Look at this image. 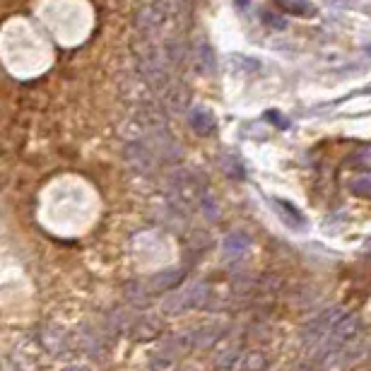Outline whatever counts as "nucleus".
Listing matches in <instances>:
<instances>
[{
    "instance_id": "nucleus-1",
    "label": "nucleus",
    "mask_w": 371,
    "mask_h": 371,
    "mask_svg": "<svg viewBox=\"0 0 371 371\" xmlns=\"http://www.w3.org/2000/svg\"><path fill=\"white\" fill-rule=\"evenodd\" d=\"M174 17V0H154V3L145 5L135 14V29L143 37L157 39L164 32L169 22Z\"/></svg>"
},
{
    "instance_id": "nucleus-11",
    "label": "nucleus",
    "mask_w": 371,
    "mask_h": 371,
    "mask_svg": "<svg viewBox=\"0 0 371 371\" xmlns=\"http://www.w3.org/2000/svg\"><path fill=\"white\" fill-rule=\"evenodd\" d=\"M200 205H203L205 214H208L210 219L217 217V208H214V198L208 193V190H203V193H200Z\"/></svg>"
},
{
    "instance_id": "nucleus-7",
    "label": "nucleus",
    "mask_w": 371,
    "mask_h": 371,
    "mask_svg": "<svg viewBox=\"0 0 371 371\" xmlns=\"http://www.w3.org/2000/svg\"><path fill=\"white\" fill-rule=\"evenodd\" d=\"M275 5L282 12L297 14V17H314L316 5L311 0H275Z\"/></svg>"
},
{
    "instance_id": "nucleus-13",
    "label": "nucleus",
    "mask_w": 371,
    "mask_h": 371,
    "mask_svg": "<svg viewBox=\"0 0 371 371\" xmlns=\"http://www.w3.org/2000/svg\"><path fill=\"white\" fill-rule=\"evenodd\" d=\"M63 371H90V369H85V367H68V369H63Z\"/></svg>"
},
{
    "instance_id": "nucleus-3",
    "label": "nucleus",
    "mask_w": 371,
    "mask_h": 371,
    "mask_svg": "<svg viewBox=\"0 0 371 371\" xmlns=\"http://www.w3.org/2000/svg\"><path fill=\"white\" fill-rule=\"evenodd\" d=\"M123 154H126V162H128L138 174H150L154 169V164H157V152H154V148H150V145L143 143V140L128 143V148H126Z\"/></svg>"
},
{
    "instance_id": "nucleus-8",
    "label": "nucleus",
    "mask_w": 371,
    "mask_h": 371,
    "mask_svg": "<svg viewBox=\"0 0 371 371\" xmlns=\"http://www.w3.org/2000/svg\"><path fill=\"white\" fill-rule=\"evenodd\" d=\"M190 126H193V130L198 135H210L214 130V119L208 109L195 106V109L190 111Z\"/></svg>"
},
{
    "instance_id": "nucleus-2",
    "label": "nucleus",
    "mask_w": 371,
    "mask_h": 371,
    "mask_svg": "<svg viewBox=\"0 0 371 371\" xmlns=\"http://www.w3.org/2000/svg\"><path fill=\"white\" fill-rule=\"evenodd\" d=\"M359 330V316L354 314H348L335 323V328L325 335V345H323V352L325 354H333L335 350H340L343 345H348L350 340L357 335Z\"/></svg>"
},
{
    "instance_id": "nucleus-5",
    "label": "nucleus",
    "mask_w": 371,
    "mask_h": 371,
    "mask_svg": "<svg viewBox=\"0 0 371 371\" xmlns=\"http://www.w3.org/2000/svg\"><path fill=\"white\" fill-rule=\"evenodd\" d=\"M193 66L200 75H212L214 72V51L208 41H198L193 48Z\"/></svg>"
},
{
    "instance_id": "nucleus-6",
    "label": "nucleus",
    "mask_w": 371,
    "mask_h": 371,
    "mask_svg": "<svg viewBox=\"0 0 371 371\" xmlns=\"http://www.w3.org/2000/svg\"><path fill=\"white\" fill-rule=\"evenodd\" d=\"M222 248H224V253H227V256L239 258V256H243L248 248H251V239H248V234H243V232H232V234H227V237H224Z\"/></svg>"
},
{
    "instance_id": "nucleus-9",
    "label": "nucleus",
    "mask_w": 371,
    "mask_h": 371,
    "mask_svg": "<svg viewBox=\"0 0 371 371\" xmlns=\"http://www.w3.org/2000/svg\"><path fill=\"white\" fill-rule=\"evenodd\" d=\"M275 208H277V212L282 214V219H285L287 224L301 229V224H304V214H301L299 210L294 208V205L287 203V200H275Z\"/></svg>"
},
{
    "instance_id": "nucleus-12",
    "label": "nucleus",
    "mask_w": 371,
    "mask_h": 371,
    "mask_svg": "<svg viewBox=\"0 0 371 371\" xmlns=\"http://www.w3.org/2000/svg\"><path fill=\"white\" fill-rule=\"evenodd\" d=\"M352 190L357 195H371V179H357L352 186Z\"/></svg>"
},
{
    "instance_id": "nucleus-10",
    "label": "nucleus",
    "mask_w": 371,
    "mask_h": 371,
    "mask_svg": "<svg viewBox=\"0 0 371 371\" xmlns=\"http://www.w3.org/2000/svg\"><path fill=\"white\" fill-rule=\"evenodd\" d=\"M126 294H128V299H133V304H148V290H143V285L140 282H133V285L126 290Z\"/></svg>"
},
{
    "instance_id": "nucleus-14",
    "label": "nucleus",
    "mask_w": 371,
    "mask_h": 371,
    "mask_svg": "<svg viewBox=\"0 0 371 371\" xmlns=\"http://www.w3.org/2000/svg\"><path fill=\"white\" fill-rule=\"evenodd\" d=\"M364 251H367V253L371 251V239H369V241H367V248H364Z\"/></svg>"
},
{
    "instance_id": "nucleus-4",
    "label": "nucleus",
    "mask_w": 371,
    "mask_h": 371,
    "mask_svg": "<svg viewBox=\"0 0 371 371\" xmlns=\"http://www.w3.org/2000/svg\"><path fill=\"white\" fill-rule=\"evenodd\" d=\"M340 319H343V309H338V306H333V309L319 314L314 321H309V325H306L304 340H306V343H314V340L325 338V335L335 328V323H338Z\"/></svg>"
}]
</instances>
